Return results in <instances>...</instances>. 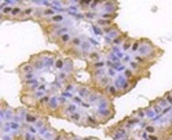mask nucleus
<instances>
[{
    "instance_id": "16",
    "label": "nucleus",
    "mask_w": 172,
    "mask_h": 140,
    "mask_svg": "<svg viewBox=\"0 0 172 140\" xmlns=\"http://www.w3.org/2000/svg\"><path fill=\"white\" fill-rule=\"evenodd\" d=\"M22 11H24L22 7H20V5H14V8H13V13H11V16H10V18H13V19L20 18V16L22 15Z\"/></svg>"
},
{
    "instance_id": "31",
    "label": "nucleus",
    "mask_w": 172,
    "mask_h": 140,
    "mask_svg": "<svg viewBox=\"0 0 172 140\" xmlns=\"http://www.w3.org/2000/svg\"><path fill=\"white\" fill-rule=\"evenodd\" d=\"M24 140H39V139H36V136L31 132H25L24 133Z\"/></svg>"
},
{
    "instance_id": "8",
    "label": "nucleus",
    "mask_w": 172,
    "mask_h": 140,
    "mask_svg": "<svg viewBox=\"0 0 172 140\" xmlns=\"http://www.w3.org/2000/svg\"><path fill=\"white\" fill-rule=\"evenodd\" d=\"M103 92H105L108 96H110V98H113V96H117V95L120 93L116 85H112V84H110V85H108V87H106L105 89H103Z\"/></svg>"
},
{
    "instance_id": "24",
    "label": "nucleus",
    "mask_w": 172,
    "mask_h": 140,
    "mask_svg": "<svg viewBox=\"0 0 172 140\" xmlns=\"http://www.w3.org/2000/svg\"><path fill=\"white\" fill-rule=\"evenodd\" d=\"M116 16H117V14H110V13H101V14H99V18H102V19H109V21H113Z\"/></svg>"
},
{
    "instance_id": "14",
    "label": "nucleus",
    "mask_w": 172,
    "mask_h": 140,
    "mask_svg": "<svg viewBox=\"0 0 172 140\" xmlns=\"http://www.w3.org/2000/svg\"><path fill=\"white\" fill-rule=\"evenodd\" d=\"M77 92H79V95H80V98H88L90 93H91L92 91L88 87H84V85H80V87L77 88Z\"/></svg>"
},
{
    "instance_id": "18",
    "label": "nucleus",
    "mask_w": 172,
    "mask_h": 140,
    "mask_svg": "<svg viewBox=\"0 0 172 140\" xmlns=\"http://www.w3.org/2000/svg\"><path fill=\"white\" fill-rule=\"evenodd\" d=\"M81 44H83V41H81L80 37H73L68 47H69V48H80Z\"/></svg>"
},
{
    "instance_id": "19",
    "label": "nucleus",
    "mask_w": 172,
    "mask_h": 140,
    "mask_svg": "<svg viewBox=\"0 0 172 140\" xmlns=\"http://www.w3.org/2000/svg\"><path fill=\"white\" fill-rule=\"evenodd\" d=\"M54 67L57 69V70H64V67H65V59L64 58H61V56H57V59H55V63H54Z\"/></svg>"
},
{
    "instance_id": "23",
    "label": "nucleus",
    "mask_w": 172,
    "mask_h": 140,
    "mask_svg": "<svg viewBox=\"0 0 172 140\" xmlns=\"http://www.w3.org/2000/svg\"><path fill=\"white\" fill-rule=\"evenodd\" d=\"M64 21V15H54V16H51L50 18V23L51 25H55V23H61V22Z\"/></svg>"
},
{
    "instance_id": "33",
    "label": "nucleus",
    "mask_w": 172,
    "mask_h": 140,
    "mask_svg": "<svg viewBox=\"0 0 172 140\" xmlns=\"http://www.w3.org/2000/svg\"><path fill=\"white\" fill-rule=\"evenodd\" d=\"M156 103H160V106H161V107H164V109H165V107H168V102L165 100V98H160V99H157V100H156Z\"/></svg>"
},
{
    "instance_id": "34",
    "label": "nucleus",
    "mask_w": 172,
    "mask_h": 140,
    "mask_svg": "<svg viewBox=\"0 0 172 140\" xmlns=\"http://www.w3.org/2000/svg\"><path fill=\"white\" fill-rule=\"evenodd\" d=\"M124 76H125V78H127V80H131L134 77V71L131 70V69H125V70H124Z\"/></svg>"
},
{
    "instance_id": "21",
    "label": "nucleus",
    "mask_w": 172,
    "mask_h": 140,
    "mask_svg": "<svg viewBox=\"0 0 172 140\" xmlns=\"http://www.w3.org/2000/svg\"><path fill=\"white\" fill-rule=\"evenodd\" d=\"M128 36H127V33H121L120 36H117L114 40H112L113 41V44H116V45H119V44H121V43H124L125 41V38H127Z\"/></svg>"
},
{
    "instance_id": "11",
    "label": "nucleus",
    "mask_w": 172,
    "mask_h": 140,
    "mask_svg": "<svg viewBox=\"0 0 172 140\" xmlns=\"http://www.w3.org/2000/svg\"><path fill=\"white\" fill-rule=\"evenodd\" d=\"M50 99H51L50 95H44L43 98H40L39 102H37V107H39V109H44V111H46V109H47V106H48V102H50Z\"/></svg>"
},
{
    "instance_id": "41",
    "label": "nucleus",
    "mask_w": 172,
    "mask_h": 140,
    "mask_svg": "<svg viewBox=\"0 0 172 140\" xmlns=\"http://www.w3.org/2000/svg\"><path fill=\"white\" fill-rule=\"evenodd\" d=\"M62 140H72V135H66L65 133V136H64V139Z\"/></svg>"
},
{
    "instance_id": "43",
    "label": "nucleus",
    "mask_w": 172,
    "mask_h": 140,
    "mask_svg": "<svg viewBox=\"0 0 172 140\" xmlns=\"http://www.w3.org/2000/svg\"><path fill=\"white\" fill-rule=\"evenodd\" d=\"M72 140H84L83 137H77V136H75V135H72Z\"/></svg>"
},
{
    "instance_id": "30",
    "label": "nucleus",
    "mask_w": 172,
    "mask_h": 140,
    "mask_svg": "<svg viewBox=\"0 0 172 140\" xmlns=\"http://www.w3.org/2000/svg\"><path fill=\"white\" fill-rule=\"evenodd\" d=\"M47 122H48V121H47V118H42V120H39V121H37V122H36V125H35V126H36L37 129H42L43 126H44Z\"/></svg>"
},
{
    "instance_id": "3",
    "label": "nucleus",
    "mask_w": 172,
    "mask_h": 140,
    "mask_svg": "<svg viewBox=\"0 0 172 140\" xmlns=\"http://www.w3.org/2000/svg\"><path fill=\"white\" fill-rule=\"evenodd\" d=\"M99 125V121L97 120L95 115H88L83 117V126H92V128H97Z\"/></svg>"
},
{
    "instance_id": "38",
    "label": "nucleus",
    "mask_w": 172,
    "mask_h": 140,
    "mask_svg": "<svg viewBox=\"0 0 172 140\" xmlns=\"http://www.w3.org/2000/svg\"><path fill=\"white\" fill-rule=\"evenodd\" d=\"M73 102H75L76 104H81L83 102H81V98L80 96H73Z\"/></svg>"
},
{
    "instance_id": "17",
    "label": "nucleus",
    "mask_w": 172,
    "mask_h": 140,
    "mask_svg": "<svg viewBox=\"0 0 172 140\" xmlns=\"http://www.w3.org/2000/svg\"><path fill=\"white\" fill-rule=\"evenodd\" d=\"M113 25V21H109V19H102V18H98L97 19V26H101V27H109Z\"/></svg>"
},
{
    "instance_id": "39",
    "label": "nucleus",
    "mask_w": 172,
    "mask_h": 140,
    "mask_svg": "<svg viewBox=\"0 0 172 140\" xmlns=\"http://www.w3.org/2000/svg\"><path fill=\"white\" fill-rule=\"evenodd\" d=\"M149 140H160V137L156 135H149Z\"/></svg>"
},
{
    "instance_id": "1",
    "label": "nucleus",
    "mask_w": 172,
    "mask_h": 140,
    "mask_svg": "<svg viewBox=\"0 0 172 140\" xmlns=\"http://www.w3.org/2000/svg\"><path fill=\"white\" fill-rule=\"evenodd\" d=\"M59 109H61V106H59V96L53 95L50 102H48V106H47V109H46V111L51 115H55L59 111Z\"/></svg>"
},
{
    "instance_id": "6",
    "label": "nucleus",
    "mask_w": 172,
    "mask_h": 140,
    "mask_svg": "<svg viewBox=\"0 0 172 140\" xmlns=\"http://www.w3.org/2000/svg\"><path fill=\"white\" fill-rule=\"evenodd\" d=\"M64 71L68 73L69 76H72L73 71H75V65H73V60L72 58H65V67H64Z\"/></svg>"
},
{
    "instance_id": "28",
    "label": "nucleus",
    "mask_w": 172,
    "mask_h": 140,
    "mask_svg": "<svg viewBox=\"0 0 172 140\" xmlns=\"http://www.w3.org/2000/svg\"><path fill=\"white\" fill-rule=\"evenodd\" d=\"M145 132H147L149 135H154L156 132H157V128H156L154 125H150V124H147V125L145 126Z\"/></svg>"
},
{
    "instance_id": "45",
    "label": "nucleus",
    "mask_w": 172,
    "mask_h": 140,
    "mask_svg": "<svg viewBox=\"0 0 172 140\" xmlns=\"http://www.w3.org/2000/svg\"><path fill=\"white\" fill-rule=\"evenodd\" d=\"M39 140H47V139H44V137H40V139Z\"/></svg>"
},
{
    "instance_id": "9",
    "label": "nucleus",
    "mask_w": 172,
    "mask_h": 140,
    "mask_svg": "<svg viewBox=\"0 0 172 140\" xmlns=\"http://www.w3.org/2000/svg\"><path fill=\"white\" fill-rule=\"evenodd\" d=\"M39 121V115L37 114H32V113H26L25 115V122L29 125H36V122Z\"/></svg>"
},
{
    "instance_id": "10",
    "label": "nucleus",
    "mask_w": 172,
    "mask_h": 140,
    "mask_svg": "<svg viewBox=\"0 0 172 140\" xmlns=\"http://www.w3.org/2000/svg\"><path fill=\"white\" fill-rule=\"evenodd\" d=\"M95 85H97V87H101V88H102V91H103L106 87H108V85H110V77H109V76H103L102 78L98 80V81L95 82Z\"/></svg>"
},
{
    "instance_id": "13",
    "label": "nucleus",
    "mask_w": 172,
    "mask_h": 140,
    "mask_svg": "<svg viewBox=\"0 0 172 140\" xmlns=\"http://www.w3.org/2000/svg\"><path fill=\"white\" fill-rule=\"evenodd\" d=\"M106 63L103 62V60H98V62H92L91 65H88V67H87V70H99V69H103L105 67Z\"/></svg>"
},
{
    "instance_id": "12",
    "label": "nucleus",
    "mask_w": 172,
    "mask_h": 140,
    "mask_svg": "<svg viewBox=\"0 0 172 140\" xmlns=\"http://www.w3.org/2000/svg\"><path fill=\"white\" fill-rule=\"evenodd\" d=\"M101 99V95H99V92H98L97 89L95 91H92L91 93H90V96L87 98V100H88V103L90 104H94V103H98V100Z\"/></svg>"
},
{
    "instance_id": "26",
    "label": "nucleus",
    "mask_w": 172,
    "mask_h": 140,
    "mask_svg": "<svg viewBox=\"0 0 172 140\" xmlns=\"http://www.w3.org/2000/svg\"><path fill=\"white\" fill-rule=\"evenodd\" d=\"M35 78H36V74H35V71L21 76V80H22V82H24V81H29V80H35Z\"/></svg>"
},
{
    "instance_id": "36",
    "label": "nucleus",
    "mask_w": 172,
    "mask_h": 140,
    "mask_svg": "<svg viewBox=\"0 0 172 140\" xmlns=\"http://www.w3.org/2000/svg\"><path fill=\"white\" fill-rule=\"evenodd\" d=\"M164 98H165V100L168 102V104H171L172 106V91L171 92H167L165 95H164Z\"/></svg>"
},
{
    "instance_id": "32",
    "label": "nucleus",
    "mask_w": 172,
    "mask_h": 140,
    "mask_svg": "<svg viewBox=\"0 0 172 140\" xmlns=\"http://www.w3.org/2000/svg\"><path fill=\"white\" fill-rule=\"evenodd\" d=\"M139 48H141V41H139V40H135V41L132 43L131 51H134V52H135V51H139Z\"/></svg>"
},
{
    "instance_id": "46",
    "label": "nucleus",
    "mask_w": 172,
    "mask_h": 140,
    "mask_svg": "<svg viewBox=\"0 0 172 140\" xmlns=\"http://www.w3.org/2000/svg\"><path fill=\"white\" fill-rule=\"evenodd\" d=\"M169 137H171V139H172V133H171V135H169Z\"/></svg>"
},
{
    "instance_id": "40",
    "label": "nucleus",
    "mask_w": 172,
    "mask_h": 140,
    "mask_svg": "<svg viewBox=\"0 0 172 140\" xmlns=\"http://www.w3.org/2000/svg\"><path fill=\"white\" fill-rule=\"evenodd\" d=\"M37 91H43V92H46V85H44V84L39 85V88H37Z\"/></svg>"
},
{
    "instance_id": "25",
    "label": "nucleus",
    "mask_w": 172,
    "mask_h": 140,
    "mask_svg": "<svg viewBox=\"0 0 172 140\" xmlns=\"http://www.w3.org/2000/svg\"><path fill=\"white\" fill-rule=\"evenodd\" d=\"M90 44L87 43V41H83V44H81V47H80V51H81V54H87V56H88V54L91 51H90Z\"/></svg>"
},
{
    "instance_id": "27",
    "label": "nucleus",
    "mask_w": 172,
    "mask_h": 140,
    "mask_svg": "<svg viewBox=\"0 0 172 140\" xmlns=\"http://www.w3.org/2000/svg\"><path fill=\"white\" fill-rule=\"evenodd\" d=\"M9 125L11 128V131H20L22 128V125L20 122H15V121H9Z\"/></svg>"
},
{
    "instance_id": "20",
    "label": "nucleus",
    "mask_w": 172,
    "mask_h": 140,
    "mask_svg": "<svg viewBox=\"0 0 172 140\" xmlns=\"http://www.w3.org/2000/svg\"><path fill=\"white\" fill-rule=\"evenodd\" d=\"M130 69L132 71H136V73H139V71L143 70V66L139 65L138 62H135V60H132V62H130Z\"/></svg>"
},
{
    "instance_id": "37",
    "label": "nucleus",
    "mask_w": 172,
    "mask_h": 140,
    "mask_svg": "<svg viewBox=\"0 0 172 140\" xmlns=\"http://www.w3.org/2000/svg\"><path fill=\"white\" fill-rule=\"evenodd\" d=\"M91 0H81V2H79V5H91Z\"/></svg>"
},
{
    "instance_id": "5",
    "label": "nucleus",
    "mask_w": 172,
    "mask_h": 140,
    "mask_svg": "<svg viewBox=\"0 0 172 140\" xmlns=\"http://www.w3.org/2000/svg\"><path fill=\"white\" fill-rule=\"evenodd\" d=\"M17 71L21 74V76H24V74H28V73H32V71H35L33 66H32V63L26 62V63H22L21 66H18Z\"/></svg>"
},
{
    "instance_id": "44",
    "label": "nucleus",
    "mask_w": 172,
    "mask_h": 140,
    "mask_svg": "<svg viewBox=\"0 0 172 140\" xmlns=\"http://www.w3.org/2000/svg\"><path fill=\"white\" fill-rule=\"evenodd\" d=\"M84 140H98V139H95V137H84Z\"/></svg>"
},
{
    "instance_id": "29",
    "label": "nucleus",
    "mask_w": 172,
    "mask_h": 140,
    "mask_svg": "<svg viewBox=\"0 0 172 140\" xmlns=\"http://www.w3.org/2000/svg\"><path fill=\"white\" fill-rule=\"evenodd\" d=\"M134 115H136V118H139V120H143V118L146 117V111H145L143 109H139L134 113Z\"/></svg>"
},
{
    "instance_id": "35",
    "label": "nucleus",
    "mask_w": 172,
    "mask_h": 140,
    "mask_svg": "<svg viewBox=\"0 0 172 140\" xmlns=\"http://www.w3.org/2000/svg\"><path fill=\"white\" fill-rule=\"evenodd\" d=\"M97 16H98L97 13H90V11H87V13L84 14V18H88V19H94V18H97Z\"/></svg>"
},
{
    "instance_id": "4",
    "label": "nucleus",
    "mask_w": 172,
    "mask_h": 140,
    "mask_svg": "<svg viewBox=\"0 0 172 140\" xmlns=\"http://www.w3.org/2000/svg\"><path fill=\"white\" fill-rule=\"evenodd\" d=\"M72 38L73 37L69 34V33H65V34H62L61 37L55 41V43L59 45V48H65L66 45H69V43H70V40H72Z\"/></svg>"
},
{
    "instance_id": "7",
    "label": "nucleus",
    "mask_w": 172,
    "mask_h": 140,
    "mask_svg": "<svg viewBox=\"0 0 172 140\" xmlns=\"http://www.w3.org/2000/svg\"><path fill=\"white\" fill-rule=\"evenodd\" d=\"M68 121H70V122H75V124H77V125H81L83 126V115L80 114V113H73L72 115H69V117L66 118Z\"/></svg>"
},
{
    "instance_id": "42",
    "label": "nucleus",
    "mask_w": 172,
    "mask_h": 140,
    "mask_svg": "<svg viewBox=\"0 0 172 140\" xmlns=\"http://www.w3.org/2000/svg\"><path fill=\"white\" fill-rule=\"evenodd\" d=\"M109 58H110L112 60H116V62H117V60H119V58H117V56H114L113 54H110V55H109Z\"/></svg>"
},
{
    "instance_id": "22",
    "label": "nucleus",
    "mask_w": 172,
    "mask_h": 140,
    "mask_svg": "<svg viewBox=\"0 0 172 140\" xmlns=\"http://www.w3.org/2000/svg\"><path fill=\"white\" fill-rule=\"evenodd\" d=\"M135 40H132V38H130V37H127L125 38V41L123 43V51H128V49L132 47V43Z\"/></svg>"
},
{
    "instance_id": "15",
    "label": "nucleus",
    "mask_w": 172,
    "mask_h": 140,
    "mask_svg": "<svg viewBox=\"0 0 172 140\" xmlns=\"http://www.w3.org/2000/svg\"><path fill=\"white\" fill-rule=\"evenodd\" d=\"M101 58H102V55H101V52L98 51H91L88 54V56H87V59L90 60V62H98V60H101Z\"/></svg>"
},
{
    "instance_id": "2",
    "label": "nucleus",
    "mask_w": 172,
    "mask_h": 140,
    "mask_svg": "<svg viewBox=\"0 0 172 140\" xmlns=\"http://www.w3.org/2000/svg\"><path fill=\"white\" fill-rule=\"evenodd\" d=\"M32 66H33L35 70H42V69H44V59L42 58V55H35V56H32Z\"/></svg>"
}]
</instances>
